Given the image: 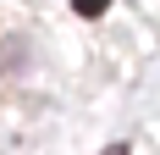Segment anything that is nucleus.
<instances>
[{"mask_svg": "<svg viewBox=\"0 0 160 155\" xmlns=\"http://www.w3.org/2000/svg\"><path fill=\"white\" fill-rule=\"evenodd\" d=\"M72 6H78V17H99L105 6H111V0H72Z\"/></svg>", "mask_w": 160, "mask_h": 155, "instance_id": "1", "label": "nucleus"}]
</instances>
